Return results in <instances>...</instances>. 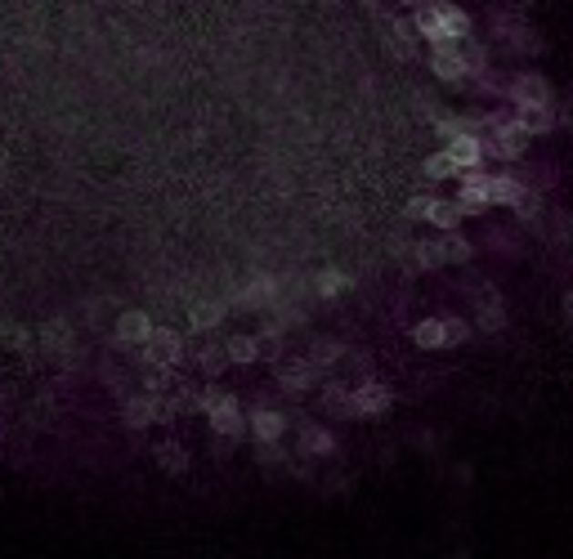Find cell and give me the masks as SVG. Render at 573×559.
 I'll return each mask as SVG.
<instances>
[{
  "mask_svg": "<svg viewBox=\"0 0 573 559\" xmlns=\"http://www.w3.org/2000/svg\"><path fill=\"white\" fill-rule=\"evenodd\" d=\"M413 27L430 46H453V41L470 36V14L453 0H421L413 9Z\"/></svg>",
  "mask_w": 573,
  "mask_h": 559,
  "instance_id": "cell-1",
  "label": "cell"
},
{
  "mask_svg": "<svg viewBox=\"0 0 573 559\" xmlns=\"http://www.w3.org/2000/svg\"><path fill=\"white\" fill-rule=\"evenodd\" d=\"M376 32H381V46L390 58H399V63H413L417 58V27H413V18H399V14H381L376 9Z\"/></svg>",
  "mask_w": 573,
  "mask_h": 559,
  "instance_id": "cell-2",
  "label": "cell"
},
{
  "mask_svg": "<svg viewBox=\"0 0 573 559\" xmlns=\"http://www.w3.org/2000/svg\"><path fill=\"white\" fill-rule=\"evenodd\" d=\"M506 103L516 112H533V107L556 103V90L542 72H516V76H506Z\"/></svg>",
  "mask_w": 573,
  "mask_h": 559,
  "instance_id": "cell-3",
  "label": "cell"
},
{
  "mask_svg": "<svg viewBox=\"0 0 573 559\" xmlns=\"http://www.w3.org/2000/svg\"><path fill=\"white\" fill-rule=\"evenodd\" d=\"M479 139H484V157H493V161H520L524 148H528V130H524L520 112L506 126H497L493 135H479Z\"/></svg>",
  "mask_w": 573,
  "mask_h": 559,
  "instance_id": "cell-4",
  "label": "cell"
},
{
  "mask_svg": "<svg viewBox=\"0 0 573 559\" xmlns=\"http://www.w3.org/2000/svg\"><path fill=\"white\" fill-rule=\"evenodd\" d=\"M139 362H161V367H179L189 354V340L175 327H153V336L144 340V350H135Z\"/></svg>",
  "mask_w": 573,
  "mask_h": 559,
  "instance_id": "cell-5",
  "label": "cell"
},
{
  "mask_svg": "<svg viewBox=\"0 0 573 559\" xmlns=\"http://www.w3.org/2000/svg\"><path fill=\"white\" fill-rule=\"evenodd\" d=\"M350 407H354V421H363V416H385V412L394 407V394H390L385 381L367 376V381H359V385L350 390Z\"/></svg>",
  "mask_w": 573,
  "mask_h": 559,
  "instance_id": "cell-6",
  "label": "cell"
},
{
  "mask_svg": "<svg viewBox=\"0 0 573 559\" xmlns=\"http://www.w3.org/2000/svg\"><path fill=\"white\" fill-rule=\"evenodd\" d=\"M207 421H210V434H215V439L238 443V439L247 434V412H242V403H238V394H224V399L207 412Z\"/></svg>",
  "mask_w": 573,
  "mask_h": 559,
  "instance_id": "cell-7",
  "label": "cell"
},
{
  "mask_svg": "<svg viewBox=\"0 0 573 559\" xmlns=\"http://www.w3.org/2000/svg\"><path fill=\"white\" fill-rule=\"evenodd\" d=\"M153 336V318L144 309H121L117 327H112V345L117 350H144V340Z\"/></svg>",
  "mask_w": 573,
  "mask_h": 559,
  "instance_id": "cell-8",
  "label": "cell"
},
{
  "mask_svg": "<svg viewBox=\"0 0 573 559\" xmlns=\"http://www.w3.org/2000/svg\"><path fill=\"white\" fill-rule=\"evenodd\" d=\"M462 179V188H457V210H462V219L466 215H484L488 206H493V193H488V175L484 170H466V175H457Z\"/></svg>",
  "mask_w": 573,
  "mask_h": 559,
  "instance_id": "cell-9",
  "label": "cell"
},
{
  "mask_svg": "<svg viewBox=\"0 0 573 559\" xmlns=\"http://www.w3.org/2000/svg\"><path fill=\"white\" fill-rule=\"evenodd\" d=\"M318 381H322V376L313 371L310 358H282V362H278V390L292 394V399H296V394H310Z\"/></svg>",
  "mask_w": 573,
  "mask_h": 559,
  "instance_id": "cell-10",
  "label": "cell"
},
{
  "mask_svg": "<svg viewBox=\"0 0 573 559\" xmlns=\"http://www.w3.org/2000/svg\"><path fill=\"white\" fill-rule=\"evenodd\" d=\"M287 412H278V407H251L247 412V434L256 439V443H278L282 434H287Z\"/></svg>",
  "mask_w": 573,
  "mask_h": 559,
  "instance_id": "cell-11",
  "label": "cell"
},
{
  "mask_svg": "<svg viewBox=\"0 0 573 559\" xmlns=\"http://www.w3.org/2000/svg\"><path fill=\"white\" fill-rule=\"evenodd\" d=\"M430 72L448 86H466V63L457 54V41L453 46H430Z\"/></svg>",
  "mask_w": 573,
  "mask_h": 559,
  "instance_id": "cell-12",
  "label": "cell"
},
{
  "mask_svg": "<svg viewBox=\"0 0 573 559\" xmlns=\"http://www.w3.org/2000/svg\"><path fill=\"white\" fill-rule=\"evenodd\" d=\"M121 425H126V430H148V425H157V394H126V399H121Z\"/></svg>",
  "mask_w": 573,
  "mask_h": 559,
  "instance_id": "cell-13",
  "label": "cell"
},
{
  "mask_svg": "<svg viewBox=\"0 0 573 559\" xmlns=\"http://www.w3.org/2000/svg\"><path fill=\"white\" fill-rule=\"evenodd\" d=\"M444 153L453 157L457 175H466V170H479V166H484V139H479V135H457V139L444 144Z\"/></svg>",
  "mask_w": 573,
  "mask_h": 559,
  "instance_id": "cell-14",
  "label": "cell"
},
{
  "mask_svg": "<svg viewBox=\"0 0 573 559\" xmlns=\"http://www.w3.org/2000/svg\"><path fill=\"white\" fill-rule=\"evenodd\" d=\"M301 452L305 457H336V434L313 421H301Z\"/></svg>",
  "mask_w": 573,
  "mask_h": 559,
  "instance_id": "cell-15",
  "label": "cell"
},
{
  "mask_svg": "<svg viewBox=\"0 0 573 559\" xmlns=\"http://www.w3.org/2000/svg\"><path fill=\"white\" fill-rule=\"evenodd\" d=\"M488 193H493V206H520L528 188H524L520 175L502 170V175H488Z\"/></svg>",
  "mask_w": 573,
  "mask_h": 559,
  "instance_id": "cell-16",
  "label": "cell"
},
{
  "mask_svg": "<svg viewBox=\"0 0 573 559\" xmlns=\"http://www.w3.org/2000/svg\"><path fill=\"white\" fill-rule=\"evenodd\" d=\"M310 362L318 376H332V367H341L345 362V345L341 340H332V336H318L310 345Z\"/></svg>",
  "mask_w": 573,
  "mask_h": 559,
  "instance_id": "cell-17",
  "label": "cell"
},
{
  "mask_svg": "<svg viewBox=\"0 0 573 559\" xmlns=\"http://www.w3.org/2000/svg\"><path fill=\"white\" fill-rule=\"evenodd\" d=\"M457 54H462V63H466V81H470V76H479V72H488V58H493V50H488V46H484L475 32L457 41Z\"/></svg>",
  "mask_w": 573,
  "mask_h": 559,
  "instance_id": "cell-18",
  "label": "cell"
},
{
  "mask_svg": "<svg viewBox=\"0 0 573 559\" xmlns=\"http://www.w3.org/2000/svg\"><path fill=\"white\" fill-rule=\"evenodd\" d=\"M139 385H144V394H170L175 390V367L139 362Z\"/></svg>",
  "mask_w": 573,
  "mask_h": 559,
  "instance_id": "cell-19",
  "label": "cell"
},
{
  "mask_svg": "<svg viewBox=\"0 0 573 559\" xmlns=\"http://www.w3.org/2000/svg\"><path fill=\"white\" fill-rule=\"evenodd\" d=\"M413 345H417V350H448L444 318H421L417 327H413Z\"/></svg>",
  "mask_w": 573,
  "mask_h": 559,
  "instance_id": "cell-20",
  "label": "cell"
},
{
  "mask_svg": "<svg viewBox=\"0 0 573 559\" xmlns=\"http://www.w3.org/2000/svg\"><path fill=\"white\" fill-rule=\"evenodd\" d=\"M153 457H157V465L166 470V474H189V452H184V443H175V439H166V443H157L153 448Z\"/></svg>",
  "mask_w": 573,
  "mask_h": 559,
  "instance_id": "cell-21",
  "label": "cell"
},
{
  "mask_svg": "<svg viewBox=\"0 0 573 559\" xmlns=\"http://www.w3.org/2000/svg\"><path fill=\"white\" fill-rule=\"evenodd\" d=\"M520 121L528 135H551V130H560V107H556V103L533 107V112H520Z\"/></svg>",
  "mask_w": 573,
  "mask_h": 559,
  "instance_id": "cell-22",
  "label": "cell"
},
{
  "mask_svg": "<svg viewBox=\"0 0 573 559\" xmlns=\"http://www.w3.org/2000/svg\"><path fill=\"white\" fill-rule=\"evenodd\" d=\"M224 350H229V362H238V367H251V362H261V336H229L224 340Z\"/></svg>",
  "mask_w": 573,
  "mask_h": 559,
  "instance_id": "cell-23",
  "label": "cell"
},
{
  "mask_svg": "<svg viewBox=\"0 0 573 559\" xmlns=\"http://www.w3.org/2000/svg\"><path fill=\"white\" fill-rule=\"evenodd\" d=\"M425 224H435L439 233H457V229H462V210H457V202H448V198H435Z\"/></svg>",
  "mask_w": 573,
  "mask_h": 559,
  "instance_id": "cell-24",
  "label": "cell"
},
{
  "mask_svg": "<svg viewBox=\"0 0 573 559\" xmlns=\"http://www.w3.org/2000/svg\"><path fill=\"white\" fill-rule=\"evenodd\" d=\"M224 322V305L220 300H198V305L189 309V327L193 331H215Z\"/></svg>",
  "mask_w": 573,
  "mask_h": 559,
  "instance_id": "cell-25",
  "label": "cell"
},
{
  "mask_svg": "<svg viewBox=\"0 0 573 559\" xmlns=\"http://www.w3.org/2000/svg\"><path fill=\"white\" fill-rule=\"evenodd\" d=\"M322 412L354 421V407H350V390H345L341 381H327V385H322Z\"/></svg>",
  "mask_w": 573,
  "mask_h": 559,
  "instance_id": "cell-26",
  "label": "cell"
},
{
  "mask_svg": "<svg viewBox=\"0 0 573 559\" xmlns=\"http://www.w3.org/2000/svg\"><path fill=\"white\" fill-rule=\"evenodd\" d=\"M193 358H198V367L207 371L210 381H215V376L229 367V350H224V345H198V350H193Z\"/></svg>",
  "mask_w": 573,
  "mask_h": 559,
  "instance_id": "cell-27",
  "label": "cell"
},
{
  "mask_svg": "<svg viewBox=\"0 0 573 559\" xmlns=\"http://www.w3.org/2000/svg\"><path fill=\"white\" fill-rule=\"evenodd\" d=\"M313 291H318L322 300H332V296L350 291V273H341V269H322V273L313 278Z\"/></svg>",
  "mask_w": 573,
  "mask_h": 559,
  "instance_id": "cell-28",
  "label": "cell"
},
{
  "mask_svg": "<svg viewBox=\"0 0 573 559\" xmlns=\"http://www.w3.org/2000/svg\"><path fill=\"white\" fill-rule=\"evenodd\" d=\"M444 259H448V264H470V259H475V242L462 238V229H457V233H444Z\"/></svg>",
  "mask_w": 573,
  "mask_h": 559,
  "instance_id": "cell-29",
  "label": "cell"
},
{
  "mask_svg": "<svg viewBox=\"0 0 573 559\" xmlns=\"http://www.w3.org/2000/svg\"><path fill=\"white\" fill-rule=\"evenodd\" d=\"M506 46H511L516 54H542V46H547V41L533 32V23H520V27L506 36Z\"/></svg>",
  "mask_w": 573,
  "mask_h": 559,
  "instance_id": "cell-30",
  "label": "cell"
},
{
  "mask_svg": "<svg viewBox=\"0 0 573 559\" xmlns=\"http://www.w3.org/2000/svg\"><path fill=\"white\" fill-rule=\"evenodd\" d=\"M421 175H425L430 184H439V179H453V175H457V166H453V157H448L444 148H439V153H430V157H425Z\"/></svg>",
  "mask_w": 573,
  "mask_h": 559,
  "instance_id": "cell-31",
  "label": "cell"
},
{
  "mask_svg": "<svg viewBox=\"0 0 573 559\" xmlns=\"http://www.w3.org/2000/svg\"><path fill=\"white\" fill-rule=\"evenodd\" d=\"M475 327H479V331H502V327H506V305L475 309Z\"/></svg>",
  "mask_w": 573,
  "mask_h": 559,
  "instance_id": "cell-32",
  "label": "cell"
},
{
  "mask_svg": "<svg viewBox=\"0 0 573 559\" xmlns=\"http://www.w3.org/2000/svg\"><path fill=\"white\" fill-rule=\"evenodd\" d=\"M466 296H470V305H475V309L502 305V296H497V287H493V282H470V287H466Z\"/></svg>",
  "mask_w": 573,
  "mask_h": 559,
  "instance_id": "cell-33",
  "label": "cell"
},
{
  "mask_svg": "<svg viewBox=\"0 0 573 559\" xmlns=\"http://www.w3.org/2000/svg\"><path fill=\"white\" fill-rule=\"evenodd\" d=\"M444 331H448V350H457V345H466V336H470V322L466 318H444Z\"/></svg>",
  "mask_w": 573,
  "mask_h": 559,
  "instance_id": "cell-34",
  "label": "cell"
},
{
  "mask_svg": "<svg viewBox=\"0 0 573 559\" xmlns=\"http://www.w3.org/2000/svg\"><path fill=\"white\" fill-rule=\"evenodd\" d=\"M430 206H435V193H417V198H408V206H404V219H425L430 215Z\"/></svg>",
  "mask_w": 573,
  "mask_h": 559,
  "instance_id": "cell-35",
  "label": "cell"
},
{
  "mask_svg": "<svg viewBox=\"0 0 573 559\" xmlns=\"http://www.w3.org/2000/svg\"><path fill=\"white\" fill-rule=\"evenodd\" d=\"M516 215L528 219V224H533V219H542V193H537V188H528V193H524V202L516 206Z\"/></svg>",
  "mask_w": 573,
  "mask_h": 559,
  "instance_id": "cell-36",
  "label": "cell"
},
{
  "mask_svg": "<svg viewBox=\"0 0 573 559\" xmlns=\"http://www.w3.org/2000/svg\"><path fill=\"white\" fill-rule=\"evenodd\" d=\"M269 296H273V282H269V278H256V282L247 287V296H242V305H264Z\"/></svg>",
  "mask_w": 573,
  "mask_h": 559,
  "instance_id": "cell-37",
  "label": "cell"
},
{
  "mask_svg": "<svg viewBox=\"0 0 573 559\" xmlns=\"http://www.w3.org/2000/svg\"><path fill=\"white\" fill-rule=\"evenodd\" d=\"M256 461H261V465H287V452H282V443H261Z\"/></svg>",
  "mask_w": 573,
  "mask_h": 559,
  "instance_id": "cell-38",
  "label": "cell"
},
{
  "mask_svg": "<svg viewBox=\"0 0 573 559\" xmlns=\"http://www.w3.org/2000/svg\"><path fill=\"white\" fill-rule=\"evenodd\" d=\"M560 107V103H556ZM560 126H573V90H569V99H565V107H560Z\"/></svg>",
  "mask_w": 573,
  "mask_h": 559,
  "instance_id": "cell-39",
  "label": "cell"
},
{
  "mask_svg": "<svg viewBox=\"0 0 573 559\" xmlns=\"http://www.w3.org/2000/svg\"><path fill=\"white\" fill-rule=\"evenodd\" d=\"M565 318L573 322V291H565Z\"/></svg>",
  "mask_w": 573,
  "mask_h": 559,
  "instance_id": "cell-40",
  "label": "cell"
},
{
  "mask_svg": "<svg viewBox=\"0 0 573 559\" xmlns=\"http://www.w3.org/2000/svg\"><path fill=\"white\" fill-rule=\"evenodd\" d=\"M394 5H421V0H394Z\"/></svg>",
  "mask_w": 573,
  "mask_h": 559,
  "instance_id": "cell-41",
  "label": "cell"
}]
</instances>
